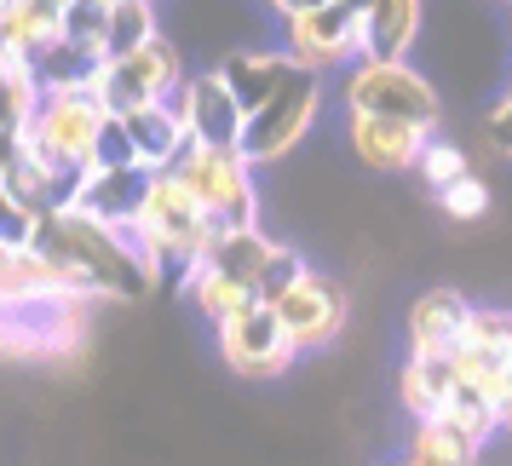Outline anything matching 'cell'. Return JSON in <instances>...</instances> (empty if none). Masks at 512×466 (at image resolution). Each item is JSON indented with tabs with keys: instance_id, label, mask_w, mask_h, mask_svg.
Instances as JSON below:
<instances>
[{
	"instance_id": "obj_21",
	"label": "cell",
	"mask_w": 512,
	"mask_h": 466,
	"mask_svg": "<svg viewBox=\"0 0 512 466\" xmlns=\"http://www.w3.org/2000/svg\"><path fill=\"white\" fill-rule=\"evenodd\" d=\"M455 363L449 357H409L403 363V374H397V397H403V409L415 415V426L420 420H432V415H443V403H449V392H455Z\"/></svg>"
},
{
	"instance_id": "obj_35",
	"label": "cell",
	"mask_w": 512,
	"mask_h": 466,
	"mask_svg": "<svg viewBox=\"0 0 512 466\" xmlns=\"http://www.w3.org/2000/svg\"><path fill=\"white\" fill-rule=\"evenodd\" d=\"M495 426H501V432H512V369L501 374V380H495Z\"/></svg>"
},
{
	"instance_id": "obj_36",
	"label": "cell",
	"mask_w": 512,
	"mask_h": 466,
	"mask_svg": "<svg viewBox=\"0 0 512 466\" xmlns=\"http://www.w3.org/2000/svg\"><path fill=\"white\" fill-rule=\"evenodd\" d=\"M271 12H282V18H300V12H317L323 0H265Z\"/></svg>"
},
{
	"instance_id": "obj_3",
	"label": "cell",
	"mask_w": 512,
	"mask_h": 466,
	"mask_svg": "<svg viewBox=\"0 0 512 466\" xmlns=\"http://www.w3.org/2000/svg\"><path fill=\"white\" fill-rule=\"evenodd\" d=\"M185 196L202 208L213 231H254L259 225V190L254 167L242 162V150H208V144H185L179 162L167 167Z\"/></svg>"
},
{
	"instance_id": "obj_16",
	"label": "cell",
	"mask_w": 512,
	"mask_h": 466,
	"mask_svg": "<svg viewBox=\"0 0 512 466\" xmlns=\"http://www.w3.org/2000/svg\"><path fill=\"white\" fill-rule=\"evenodd\" d=\"M466 317H472V305H466V294H455V288L420 294V300L409 305V357H449V351L461 346Z\"/></svg>"
},
{
	"instance_id": "obj_6",
	"label": "cell",
	"mask_w": 512,
	"mask_h": 466,
	"mask_svg": "<svg viewBox=\"0 0 512 466\" xmlns=\"http://www.w3.org/2000/svg\"><path fill=\"white\" fill-rule=\"evenodd\" d=\"M346 110L351 116H380V121H403L420 133H438V93L432 81L409 64V58H357L346 70Z\"/></svg>"
},
{
	"instance_id": "obj_19",
	"label": "cell",
	"mask_w": 512,
	"mask_h": 466,
	"mask_svg": "<svg viewBox=\"0 0 512 466\" xmlns=\"http://www.w3.org/2000/svg\"><path fill=\"white\" fill-rule=\"evenodd\" d=\"M265 259H271V236L254 225V231H213L196 265L213 271V277H225L231 288H242V294H254Z\"/></svg>"
},
{
	"instance_id": "obj_15",
	"label": "cell",
	"mask_w": 512,
	"mask_h": 466,
	"mask_svg": "<svg viewBox=\"0 0 512 466\" xmlns=\"http://www.w3.org/2000/svg\"><path fill=\"white\" fill-rule=\"evenodd\" d=\"M432 133L420 127H403V121H380V116H351L346 121V144L351 156L369 167V173H415L420 144Z\"/></svg>"
},
{
	"instance_id": "obj_22",
	"label": "cell",
	"mask_w": 512,
	"mask_h": 466,
	"mask_svg": "<svg viewBox=\"0 0 512 466\" xmlns=\"http://www.w3.org/2000/svg\"><path fill=\"white\" fill-rule=\"evenodd\" d=\"M98 70H104V58L87 47H70V41H52L47 52L29 58V75L41 93H93Z\"/></svg>"
},
{
	"instance_id": "obj_11",
	"label": "cell",
	"mask_w": 512,
	"mask_h": 466,
	"mask_svg": "<svg viewBox=\"0 0 512 466\" xmlns=\"http://www.w3.org/2000/svg\"><path fill=\"white\" fill-rule=\"evenodd\" d=\"M213 340H219V357L231 363V374H242V380H277V374H288V363H294V346L282 340V323L271 305H242L231 323L213 328Z\"/></svg>"
},
{
	"instance_id": "obj_40",
	"label": "cell",
	"mask_w": 512,
	"mask_h": 466,
	"mask_svg": "<svg viewBox=\"0 0 512 466\" xmlns=\"http://www.w3.org/2000/svg\"><path fill=\"white\" fill-rule=\"evenodd\" d=\"M501 6H512V0H501Z\"/></svg>"
},
{
	"instance_id": "obj_37",
	"label": "cell",
	"mask_w": 512,
	"mask_h": 466,
	"mask_svg": "<svg viewBox=\"0 0 512 466\" xmlns=\"http://www.w3.org/2000/svg\"><path fill=\"white\" fill-rule=\"evenodd\" d=\"M18 133H6V127H0V173H6V167H12V156H18Z\"/></svg>"
},
{
	"instance_id": "obj_2",
	"label": "cell",
	"mask_w": 512,
	"mask_h": 466,
	"mask_svg": "<svg viewBox=\"0 0 512 466\" xmlns=\"http://www.w3.org/2000/svg\"><path fill=\"white\" fill-rule=\"evenodd\" d=\"M93 305L81 294H41V300L0 305V357L12 363H64L87 351Z\"/></svg>"
},
{
	"instance_id": "obj_20",
	"label": "cell",
	"mask_w": 512,
	"mask_h": 466,
	"mask_svg": "<svg viewBox=\"0 0 512 466\" xmlns=\"http://www.w3.org/2000/svg\"><path fill=\"white\" fill-rule=\"evenodd\" d=\"M420 35V0H363V58H409Z\"/></svg>"
},
{
	"instance_id": "obj_30",
	"label": "cell",
	"mask_w": 512,
	"mask_h": 466,
	"mask_svg": "<svg viewBox=\"0 0 512 466\" xmlns=\"http://www.w3.org/2000/svg\"><path fill=\"white\" fill-rule=\"evenodd\" d=\"M311 265H305L300 248H288V242H271V259H265V271H259V288H254V300L259 305H277L294 282L305 277Z\"/></svg>"
},
{
	"instance_id": "obj_23",
	"label": "cell",
	"mask_w": 512,
	"mask_h": 466,
	"mask_svg": "<svg viewBox=\"0 0 512 466\" xmlns=\"http://www.w3.org/2000/svg\"><path fill=\"white\" fill-rule=\"evenodd\" d=\"M156 35H162V24H156V0H116L110 18H104V64L139 52L144 41H156Z\"/></svg>"
},
{
	"instance_id": "obj_9",
	"label": "cell",
	"mask_w": 512,
	"mask_h": 466,
	"mask_svg": "<svg viewBox=\"0 0 512 466\" xmlns=\"http://www.w3.org/2000/svg\"><path fill=\"white\" fill-rule=\"evenodd\" d=\"M282 52L294 58V70L317 75V81L328 70H351L363 58V12L346 0H323L317 12L288 18V47Z\"/></svg>"
},
{
	"instance_id": "obj_29",
	"label": "cell",
	"mask_w": 512,
	"mask_h": 466,
	"mask_svg": "<svg viewBox=\"0 0 512 466\" xmlns=\"http://www.w3.org/2000/svg\"><path fill=\"white\" fill-rule=\"evenodd\" d=\"M415 173L426 179V190L438 196V190H449L455 179H466V173H472V162H466V150H461V144H449V139H426V144H420Z\"/></svg>"
},
{
	"instance_id": "obj_39",
	"label": "cell",
	"mask_w": 512,
	"mask_h": 466,
	"mask_svg": "<svg viewBox=\"0 0 512 466\" xmlns=\"http://www.w3.org/2000/svg\"><path fill=\"white\" fill-rule=\"evenodd\" d=\"M346 6H357V12H363V0H346Z\"/></svg>"
},
{
	"instance_id": "obj_12",
	"label": "cell",
	"mask_w": 512,
	"mask_h": 466,
	"mask_svg": "<svg viewBox=\"0 0 512 466\" xmlns=\"http://www.w3.org/2000/svg\"><path fill=\"white\" fill-rule=\"evenodd\" d=\"M173 110L185 121V139L190 144H208V150H236L242 139V110H236L231 87L219 75H185V87L173 93Z\"/></svg>"
},
{
	"instance_id": "obj_24",
	"label": "cell",
	"mask_w": 512,
	"mask_h": 466,
	"mask_svg": "<svg viewBox=\"0 0 512 466\" xmlns=\"http://www.w3.org/2000/svg\"><path fill=\"white\" fill-rule=\"evenodd\" d=\"M409 449H420V455H438V461H455V466H472L484 443L472 438L466 426H455L449 415H432V420H420V426H415Z\"/></svg>"
},
{
	"instance_id": "obj_4",
	"label": "cell",
	"mask_w": 512,
	"mask_h": 466,
	"mask_svg": "<svg viewBox=\"0 0 512 466\" xmlns=\"http://www.w3.org/2000/svg\"><path fill=\"white\" fill-rule=\"evenodd\" d=\"M133 225H139L144 248H150V265H156L162 282H185L190 265L202 259V248H208V236H213V225L202 219V208L185 196V185L173 173L150 179V196H144Z\"/></svg>"
},
{
	"instance_id": "obj_25",
	"label": "cell",
	"mask_w": 512,
	"mask_h": 466,
	"mask_svg": "<svg viewBox=\"0 0 512 466\" xmlns=\"http://www.w3.org/2000/svg\"><path fill=\"white\" fill-rule=\"evenodd\" d=\"M185 294H190V305L208 317L213 328L219 323H231L242 305H254V294H242V288H231L225 277H213V271H202V265H190V277H185Z\"/></svg>"
},
{
	"instance_id": "obj_10",
	"label": "cell",
	"mask_w": 512,
	"mask_h": 466,
	"mask_svg": "<svg viewBox=\"0 0 512 466\" xmlns=\"http://www.w3.org/2000/svg\"><path fill=\"white\" fill-rule=\"evenodd\" d=\"M271 311H277L282 340L294 346V357H300V351H323V346H334L340 328H346V288L334 277H323V271H305Z\"/></svg>"
},
{
	"instance_id": "obj_33",
	"label": "cell",
	"mask_w": 512,
	"mask_h": 466,
	"mask_svg": "<svg viewBox=\"0 0 512 466\" xmlns=\"http://www.w3.org/2000/svg\"><path fill=\"white\" fill-rule=\"evenodd\" d=\"M121 162H133L127 133H121L116 116H104V127H98V139H93V167H121Z\"/></svg>"
},
{
	"instance_id": "obj_27",
	"label": "cell",
	"mask_w": 512,
	"mask_h": 466,
	"mask_svg": "<svg viewBox=\"0 0 512 466\" xmlns=\"http://www.w3.org/2000/svg\"><path fill=\"white\" fill-rule=\"evenodd\" d=\"M443 415L455 420V426H466L478 443H489L501 426H495V397H489V386H472V380H455V392H449V403H443Z\"/></svg>"
},
{
	"instance_id": "obj_14",
	"label": "cell",
	"mask_w": 512,
	"mask_h": 466,
	"mask_svg": "<svg viewBox=\"0 0 512 466\" xmlns=\"http://www.w3.org/2000/svg\"><path fill=\"white\" fill-rule=\"evenodd\" d=\"M150 179L156 173H144L139 162H121V167H87L81 173V185H75V213H87L98 225H133L144 208V196H150Z\"/></svg>"
},
{
	"instance_id": "obj_13",
	"label": "cell",
	"mask_w": 512,
	"mask_h": 466,
	"mask_svg": "<svg viewBox=\"0 0 512 466\" xmlns=\"http://www.w3.org/2000/svg\"><path fill=\"white\" fill-rule=\"evenodd\" d=\"M449 363H455L461 380L495 392V380L512 369V311L507 305H472L466 334H461V346L449 351Z\"/></svg>"
},
{
	"instance_id": "obj_7",
	"label": "cell",
	"mask_w": 512,
	"mask_h": 466,
	"mask_svg": "<svg viewBox=\"0 0 512 466\" xmlns=\"http://www.w3.org/2000/svg\"><path fill=\"white\" fill-rule=\"evenodd\" d=\"M317 110H323V81H317V75L300 70L294 81H282V87L265 98L259 110H248V116H242V139H236L242 162H248V167L282 162V156H288L305 133H311Z\"/></svg>"
},
{
	"instance_id": "obj_18",
	"label": "cell",
	"mask_w": 512,
	"mask_h": 466,
	"mask_svg": "<svg viewBox=\"0 0 512 466\" xmlns=\"http://www.w3.org/2000/svg\"><path fill=\"white\" fill-rule=\"evenodd\" d=\"M121 121V133H127V150H133V162L144 173H167V167L179 162V150H185V121L173 104H144V110H127Z\"/></svg>"
},
{
	"instance_id": "obj_38",
	"label": "cell",
	"mask_w": 512,
	"mask_h": 466,
	"mask_svg": "<svg viewBox=\"0 0 512 466\" xmlns=\"http://www.w3.org/2000/svg\"><path fill=\"white\" fill-rule=\"evenodd\" d=\"M403 466H455V461H438V455H420V449H409V455H403Z\"/></svg>"
},
{
	"instance_id": "obj_1",
	"label": "cell",
	"mask_w": 512,
	"mask_h": 466,
	"mask_svg": "<svg viewBox=\"0 0 512 466\" xmlns=\"http://www.w3.org/2000/svg\"><path fill=\"white\" fill-rule=\"evenodd\" d=\"M35 254L52 259L70 277L75 294H87V300H144L150 288H162L156 271L121 242L116 225H98V219H87V213H75V208L41 213Z\"/></svg>"
},
{
	"instance_id": "obj_5",
	"label": "cell",
	"mask_w": 512,
	"mask_h": 466,
	"mask_svg": "<svg viewBox=\"0 0 512 466\" xmlns=\"http://www.w3.org/2000/svg\"><path fill=\"white\" fill-rule=\"evenodd\" d=\"M104 104L98 93H41L35 116L24 127V150L47 173H64V179H81L93 167V139L104 127Z\"/></svg>"
},
{
	"instance_id": "obj_17",
	"label": "cell",
	"mask_w": 512,
	"mask_h": 466,
	"mask_svg": "<svg viewBox=\"0 0 512 466\" xmlns=\"http://www.w3.org/2000/svg\"><path fill=\"white\" fill-rule=\"evenodd\" d=\"M219 81H225V87H231V98H236V110H242V116H248V110H259V104H265V98L277 93L282 81H294V58H288V52H265V47H236V52H225V58H219Z\"/></svg>"
},
{
	"instance_id": "obj_34",
	"label": "cell",
	"mask_w": 512,
	"mask_h": 466,
	"mask_svg": "<svg viewBox=\"0 0 512 466\" xmlns=\"http://www.w3.org/2000/svg\"><path fill=\"white\" fill-rule=\"evenodd\" d=\"M484 133H489V150H495V156H507V162H512V93L501 98L495 110H489Z\"/></svg>"
},
{
	"instance_id": "obj_26",
	"label": "cell",
	"mask_w": 512,
	"mask_h": 466,
	"mask_svg": "<svg viewBox=\"0 0 512 466\" xmlns=\"http://www.w3.org/2000/svg\"><path fill=\"white\" fill-rule=\"evenodd\" d=\"M35 104H41V87H35L29 64H0V127L24 139L29 116H35Z\"/></svg>"
},
{
	"instance_id": "obj_28",
	"label": "cell",
	"mask_w": 512,
	"mask_h": 466,
	"mask_svg": "<svg viewBox=\"0 0 512 466\" xmlns=\"http://www.w3.org/2000/svg\"><path fill=\"white\" fill-rule=\"evenodd\" d=\"M104 18H110L104 0H64V12H58V41L87 47V52L104 58Z\"/></svg>"
},
{
	"instance_id": "obj_8",
	"label": "cell",
	"mask_w": 512,
	"mask_h": 466,
	"mask_svg": "<svg viewBox=\"0 0 512 466\" xmlns=\"http://www.w3.org/2000/svg\"><path fill=\"white\" fill-rule=\"evenodd\" d=\"M179 87H185V58H179V47H173L167 35L144 41V47L127 52V58H110L93 81L98 104H104L110 116H127V110H144V104H173Z\"/></svg>"
},
{
	"instance_id": "obj_31",
	"label": "cell",
	"mask_w": 512,
	"mask_h": 466,
	"mask_svg": "<svg viewBox=\"0 0 512 466\" xmlns=\"http://www.w3.org/2000/svg\"><path fill=\"white\" fill-rule=\"evenodd\" d=\"M438 208L449 213V219L472 225V219H484L489 213V185L478 179V173H466V179H455L449 190H438Z\"/></svg>"
},
{
	"instance_id": "obj_32",
	"label": "cell",
	"mask_w": 512,
	"mask_h": 466,
	"mask_svg": "<svg viewBox=\"0 0 512 466\" xmlns=\"http://www.w3.org/2000/svg\"><path fill=\"white\" fill-rule=\"evenodd\" d=\"M35 225H41V213L24 208L18 196H6V190H0V248H12V254L35 248Z\"/></svg>"
}]
</instances>
